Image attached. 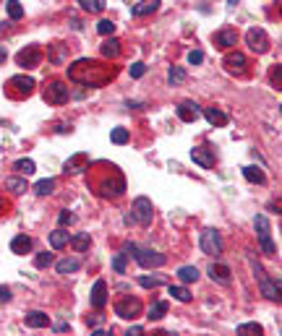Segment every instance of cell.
Listing matches in <instances>:
<instances>
[{"mask_svg": "<svg viewBox=\"0 0 282 336\" xmlns=\"http://www.w3.org/2000/svg\"><path fill=\"white\" fill-rule=\"evenodd\" d=\"M134 253V258L139 261V266L141 268H160V266H165V256L162 253H157V250H151V248H139V245H134V242H128L125 245V256H131Z\"/></svg>", "mask_w": 282, "mask_h": 336, "instance_id": "cell-3", "label": "cell"}, {"mask_svg": "<svg viewBox=\"0 0 282 336\" xmlns=\"http://www.w3.org/2000/svg\"><path fill=\"white\" fill-rule=\"evenodd\" d=\"M235 42H238V32H235V29H222V32L214 34V44H217L220 50H230Z\"/></svg>", "mask_w": 282, "mask_h": 336, "instance_id": "cell-17", "label": "cell"}, {"mask_svg": "<svg viewBox=\"0 0 282 336\" xmlns=\"http://www.w3.org/2000/svg\"><path fill=\"white\" fill-rule=\"evenodd\" d=\"M3 211H6V198L0 195V214H3Z\"/></svg>", "mask_w": 282, "mask_h": 336, "instance_id": "cell-57", "label": "cell"}, {"mask_svg": "<svg viewBox=\"0 0 282 336\" xmlns=\"http://www.w3.org/2000/svg\"><path fill=\"white\" fill-rule=\"evenodd\" d=\"M16 63L21 65V68H37V65L42 63V50L34 47V44H29V47H24L16 55Z\"/></svg>", "mask_w": 282, "mask_h": 336, "instance_id": "cell-12", "label": "cell"}, {"mask_svg": "<svg viewBox=\"0 0 282 336\" xmlns=\"http://www.w3.org/2000/svg\"><path fill=\"white\" fill-rule=\"evenodd\" d=\"M204 118L212 123V125H227V112H222V109H217V107H207L204 109Z\"/></svg>", "mask_w": 282, "mask_h": 336, "instance_id": "cell-25", "label": "cell"}, {"mask_svg": "<svg viewBox=\"0 0 282 336\" xmlns=\"http://www.w3.org/2000/svg\"><path fill=\"white\" fill-rule=\"evenodd\" d=\"M0 3H3V0H0Z\"/></svg>", "mask_w": 282, "mask_h": 336, "instance_id": "cell-58", "label": "cell"}, {"mask_svg": "<svg viewBox=\"0 0 282 336\" xmlns=\"http://www.w3.org/2000/svg\"><path fill=\"white\" fill-rule=\"evenodd\" d=\"M222 63H225L227 73H235V76H243L246 73V65H248V60H246L243 52H227Z\"/></svg>", "mask_w": 282, "mask_h": 336, "instance_id": "cell-13", "label": "cell"}, {"mask_svg": "<svg viewBox=\"0 0 282 336\" xmlns=\"http://www.w3.org/2000/svg\"><path fill=\"white\" fill-rule=\"evenodd\" d=\"M34 78L32 76H13V78H8V83H6V94L11 97V99H24V97H29L32 92H34Z\"/></svg>", "mask_w": 282, "mask_h": 336, "instance_id": "cell-5", "label": "cell"}, {"mask_svg": "<svg viewBox=\"0 0 282 336\" xmlns=\"http://www.w3.org/2000/svg\"><path fill=\"white\" fill-rule=\"evenodd\" d=\"M222 248H225V245H222V235L220 232H217V230H204L201 232V250L207 253V256H222Z\"/></svg>", "mask_w": 282, "mask_h": 336, "instance_id": "cell-10", "label": "cell"}, {"mask_svg": "<svg viewBox=\"0 0 282 336\" xmlns=\"http://www.w3.org/2000/svg\"><path fill=\"white\" fill-rule=\"evenodd\" d=\"M167 295H172V300H178V302H191V292H188L186 287H172L170 284Z\"/></svg>", "mask_w": 282, "mask_h": 336, "instance_id": "cell-36", "label": "cell"}, {"mask_svg": "<svg viewBox=\"0 0 282 336\" xmlns=\"http://www.w3.org/2000/svg\"><path fill=\"white\" fill-rule=\"evenodd\" d=\"M45 102L47 104H66L68 102V83H63V81H50L47 86H45Z\"/></svg>", "mask_w": 282, "mask_h": 336, "instance_id": "cell-9", "label": "cell"}, {"mask_svg": "<svg viewBox=\"0 0 282 336\" xmlns=\"http://www.w3.org/2000/svg\"><path fill=\"white\" fill-rule=\"evenodd\" d=\"M55 180H53V177H45V180H39L37 185H34V190H37V195H50L53 190H55Z\"/></svg>", "mask_w": 282, "mask_h": 336, "instance_id": "cell-35", "label": "cell"}, {"mask_svg": "<svg viewBox=\"0 0 282 336\" xmlns=\"http://www.w3.org/2000/svg\"><path fill=\"white\" fill-rule=\"evenodd\" d=\"M123 221H125V224H134V221H136V216H134V211H128V214L123 216Z\"/></svg>", "mask_w": 282, "mask_h": 336, "instance_id": "cell-52", "label": "cell"}, {"mask_svg": "<svg viewBox=\"0 0 282 336\" xmlns=\"http://www.w3.org/2000/svg\"><path fill=\"white\" fill-rule=\"evenodd\" d=\"M6 190H11V193H24L27 190V180H24V177H6Z\"/></svg>", "mask_w": 282, "mask_h": 336, "instance_id": "cell-34", "label": "cell"}, {"mask_svg": "<svg viewBox=\"0 0 282 336\" xmlns=\"http://www.w3.org/2000/svg\"><path fill=\"white\" fill-rule=\"evenodd\" d=\"M97 32H99L102 37H113V34H115V24H113L110 18H102L99 24H97Z\"/></svg>", "mask_w": 282, "mask_h": 336, "instance_id": "cell-40", "label": "cell"}, {"mask_svg": "<svg viewBox=\"0 0 282 336\" xmlns=\"http://www.w3.org/2000/svg\"><path fill=\"white\" fill-rule=\"evenodd\" d=\"M188 63H191V65L204 63V52H201V50H191V52H188Z\"/></svg>", "mask_w": 282, "mask_h": 336, "instance_id": "cell-47", "label": "cell"}, {"mask_svg": "<svg viewBox=\"0 0 282 336\" xmlns=\"http://www.w3.org/2000/svg\"><path fill=\"white\" fill-rule=\"evenodd\" d=\"M160 3H162V0H141V3H136V6L131 8V13H134L136 18H141V16H151L155 11H160Z\"/></svg>", "mask_w": 282, "mask_h": 336, "instance_id": "cell-20", "label": "cell"}, {"mask_svg": "<svg viewBox=\"0 0 282 336\" xmlns=\"http://www.w3.org/2000/svg\"><path fill=\"white\" fill-rule=\"evenodd\" d=\"M79 6L86 11V13H102L105 11V0H79Z\"/></svg>", "mask_w": 282, "mask_h": 336, "instance_id": "cell-33", "label": "cell"}, {"mask_svg": "<svg viewBox=\"0 0 282 336\" xmlns=\"http://www.w3.org/2000/svg\"><path fill=\"white\" fill-rule=\"evenodd\" d=\"M253 227H256V232H259V242H262V250H264L267 256H274V253H277V248H274V242H272L269 219H267L264 214H259V216L253 219Z\"/></svg>", "mask_w": 282, "mask_h": 336, "instance_id": "cell-6", "label": "cell"}, {"mask_svg": "<svg viewBox=\"0 0 282 336\" xmlns=\"http://www.w3.org/2000/svg\"><path fill=\"white\" fill-rule=\"evenodd\" d=\"M66 328H68V323H63V321H60V323H55V331H66Z\"/></svg>", "mask_w": 282, "mask_h": 336, "instance_id": "cell-56", "label": "cell"}, {"mask_svg": "<svg viewBox=\"0 0 282 336\" xmlns=\"http://www.w3.org/2000/svg\"><path fill=\"white\" fill-rule=\"evenodd\" d=\"M191 159L196 162L199 167H204V170H212V167H214V154H212V149H207V146L191 149Z\"/></svg>", "mask_w": 282, "mask_h": 336, "instance_id": "cell-15", "label": "cell"}, {"mask_svg": "<svg viewBox=\"0 0 282 336\" xmlns=\"http://www.w3.org/2000/svg\"><path fill=\"white\" fill-rule=\"evenodd\" d=\"M105 305H107V284H105V279H97L92 287V307L102 310Z\"/></svg>", "mask_w": 282, "mask_h": 336, "instance_id": "cell-16", "label": "cell"}, {"mask_svg": "<svg viewBox=\"0 0 282 336\" xmlns=\"http://www.w3.org/2000/svg\"><path fill=\"white\" fill-rule=\"evenodd\" d=\"M113 268H115V274H125V253H118L113 258Z\"/></svg>", "mask_w": 282, "mask_h": 336, "instance_id": "cell-46", "label": "cell"}, {"mask_svg": "<svg viewBox=\"0 0 282 336\" xmlns=\"http://www.w3.org/2000/svg\"><path fill=\"white\" fill-rule=\"evenodd\" d=\"M102 55H105V58H110V60H115V58L120 55V39H115V37L105 39V44H102Z\"/></svg>", "mask_w": 282, "mask_h": 336, "instance_id": "cell-28", "label": "cell"}, {"mask_svg": "<svg viewBox=\"0 0 282 336\" xmlns=\"http://www.w3.org/2000/svg\"><path fill=\"white\" fill-rule=\"evenodd\" d=\"M251 268H253V274H256V279H259L262 295H264L267 300H272V302H279V279L272 282V279L267 276V271H264V266H262V263H256L253 258H251Z\"/></svg>", "mask_w": 282, "mask_h": 336, "instance_id": "cell-4", "label": "cell"}, {"mask_svg": "<svg viewBox=\"0 0 282 336\" xmlns=\"http://www.w3.org/2000/svg\"><path fill=\"white\" fill-rule=\"evenodd\" d=\"M272 83H274V86L279 89V65H277V68L272 71Z\"/></svg>", "mask_w": 282, "mask_h": 336, "instance_id": "cell-50", "label": "cell"}, {"mask_svg": "<svg viewBox=\"0 0 282 336\" xmlns=\"http://www.w3.org/2000/svg\"><path fill=\"white\" fill-rule=\"evenodd\" d=\"M125 107H128V109H139V107H141V102H131V99H128V102H125Z\"/></svg>", "mask_w": 282, "mask_h": 336, "instance_id": "cell-53", "label": "cell"}, {"mask_svg": "<svg viewBox=\"0 0 282 336\" xmlns=\"http://www.w3.org/2000/svg\"><path fill=\"white\" fill-rule=\"evenodd\" d=\"M186 78H188V73H186V68H181V65H172V68H170V73H167V81H170L172 86L183 83Z\"/></svg>", "mask_w": 282, "mask_h": 336, "instance_id": "cell-32", "label": "cell"}, {"mask_svg": "<svg viewBox=\"0 0 282 336\" xmlns=\"http://www.w3.org/2000/svg\"><path fill=\"white\" fill-rule=\"evenodd\" d=\"M141 300H136V297H123V300H118L115 302V316L118 318H123V321H134V318H139L141 316Z\"/></svg>", "mask_w": 282, "mask_h": 336, "instance_id": "cell-7", "label": "cell"}, {"mask_svg": "<svg viewBox=\"0 0 282 336\" xmlns=\"http://www.w3.org/2000/svg\"><path fill=\"white\" fill-rule=\"evenodd\" d=\"M131 211H134V216H136V221L141 224V227H149L151 219H155V206H151V201H149L146 195H139V198L134 201Z\"/></svg>", "mask_w": 282, "mask_h": 336, "instance_id": "cell-8", "label": "cell"}, {"mask_svg": "<svg viewBox=\"0 0 282 336\" xmlns=\"http://www.w3.org/2000/svg\"><path fill=\"white\" fill-rule=\"evenodd\" d=\"M141 331H144L141 326H131V328H128V336H131V333H141Z\"/></svg>", "mask_w": 282, "mask_h": 336, "instance_id": "cell-55", "label": "cell"}, {"mask_svg": "<svg viewBox=\"0 0 282 336\" xmlns=\"http://www.w3.org/2000/svg\"><path fill=\"white\" fill-rule=\"evenodd\" d=\"M11 297H13V295H11V289L0 284V302H11Z\"/></svg>", "mask_w": 282, "mask_h": 336, "instance_id": "cell-49", "label": "cell"}, {"mask_svg": "<svg viewBox=\"0 0 282 336\" xmlns=\"http://www.w3.org/2000/svg\"><path fill=\"white\" fill-rule=\"evenodd\" d=\"M13 170H18L21 175H34V172H37V164H34L32 159H18V162L13 164Z\"/></svg>", "mask_w": 282, "mask_h": 336, "instance_id": "cell-39", "label": "cell"}, {"mask_svg": "<svg viewBox=\"0 0 282 336\" xmlns=\"http://www.w3.org/2000/svg\"><path fill=\"white\" fill-rule=\"evenodd\" d=\"M246 44H248V47H251L253 52L264 55V52L269 50V37H267V32H264V29L251 26V29L246 32Z\"/></svg>", "mask_w": 282, "mask_h": 336, "instance_id": "cell-11", "label": "cell"}, {"mask_svg": "<svg viewBox=\"0 0 282 336\" xmlns=\"http://www.w3.org/2000/svg\"><path fill=\"white\" fill-rule=\"evenodd\" d=\"M53 261H55V258H53V253H47V250H45V253H37L34 266H37V268H47V266H53Z\"/></svg>", "mask_w": 282, "mask_h": 336, "instance_id": "cell-41", "label": "cell"}, {"mask_svg": "<svg viewBox=\"0 0 282 336\" xmlns=\"http://www.w3.org/2000/svg\"><path fill=\"white\" fill-rule=\"evenodd\" d=\"M199 115H201V109H199L196 102H183V104L178 107V118H181L183 123H193Z\"/></svg>", "mask_w": 282, "mask_h": 336, "instance_id": "cell-19", "label": "cell"}, {"mask_svg": "<svg viewBox=\"0 0 282 336\" xmlns=\"http://www.w3.org/2000/svg\"><path fill=\"white\" fill-rule=\"evenodd\" d=\"M68 240H71V235L66 232V227H58L55 232H50V245L55 250H63L68 245Z\"/></svg>", "mask_w": 282, "mask_h": 336, "instance_id": "cell-24", "label": "cell"}, {"mask_svg": "<svg viewBox=\"0 0 282 336\" xmlns=\"http://www.w3.org/2000/svg\"><path fill=\"white\" fill-rule=\"evenodd\" d=\"M68 245H71L73 250L84 253V250H89V245H92V237H89V232H79V235H73V237L68 240Z\"/></svg>", "mask_w": 282, "mask_h": 336, "instance_id": "cell-27", "label": "cell"}, {"mask_svg": "<svg viewBox=\"0 0 282 336\" xmlns=\"http://www.w3.org/2000/svg\"><path fill=\"white\" fill-rule=\"evenodd\" d=\"M24 323L29 328H45V326H50V316H47V313H42V310H32V313H27V316H24Z\"/></svg>", "mask_w": 282, "mask_h": 336, "instance_id": "cell-18", "label": "cell"}, {"mask_svg": "<svg viewBox=\"0 0 282 336\" xmlns=\"http://www.w3.org/2000/svg\"><path fill=\"white\" fill-rule=\"evenodd\" d=\"M144 73H146V65L144 63H134L131 65V78H141Z\"/></svg>", "mask_w": 282, "mask_h": 336, "instance_id": "cell-48", "label": "cell"}, {"mask_svg": "<svg viewBox=\"0 0 282 336\" xmlns=\"http://www.w3.org/2000/svg\"><path fill=\"white\" fill-rule=\"evenodd\" d=\"M178 279H181L183 284L196 282V279H199V268H196V266H181V268H178Z\"/></svg>", "mask_w": 282, "mask_h": 336, "instance_id": "cell-30", "label": "cell"}, {"mask_svg": "<svg viewBox=\"0 0 282 336\" xmlns=\"http://www.w3.org/2000/svg\"><path fill=\"white\" fill-rule=\"evenodd\" d=\"M209 276L214 282H220V284H230V266H225V263H212L209 266Z\"/></svg>", "mask_w": 282, "mask_h": 336, "instance_id": "cell-22", "label": "cell"}, {"mask_svg": "<svg viewBox=\"0 0 282 336\" xmlns=\"http://www.w3.org/2000/svg\"><path fill=\"white\" fill-rule=\"evenodd\" d=\"M6 8H8V16L13 21H18L21 16H24V6H21L18 0H6Z\"/></svg>", "mask_w": 282, "mask_h": 336, "instance_id": "cell-38", "label": "cell"}, {"mask_svg": "<svg viewBox=\"0 0 282 336\" xmlns=\"http://www.w3.org/2000/svg\"><path fill=\"white\" fill-rule=\"evenodd\" d=\"M73 221H76V216H73L68 209H63V211L58 214V227H71Z\"/></svg>", "mask_w": 282, "mask_h": 336, "instance_id": "cell-42", "label": "cell"}, {"mask_svg": "<svg viewBox=\"0 0 282 336\" xmlns=\"http://www.w3.org/2000/svg\"><path fill=\"white\" fill-rule=\"evenodd\" d=\"M55 130H58V133H71V125H66V123H58V125H55Z\"/></svg>", "mask_w": 282, "mask_h": 336, "instance_id": "cell-51", "label": "cell"}, {"mask_svg": "<svg viewBox=\"0 0 282 336\" xmlns=\"http://www.w3.org/2000/svg\"><path fill=\"white\" fill-rule=\"evenodd\" d=\"M264 328L262 326H259V323H241V326H238V333H241V336H246V333H262Z\"/></svg>", "mask_w": 282, "mask_h": 336, "instance_id": "cell-43", "label": "cell"}, {"mask_svg": "<svg viewBox=\"0 0 282 336\" xmlns=\"http://www.w3.org/2000/svg\"><path fill=\"white\" fill-rule=\"evenodd\" d=\"M167 307H170V305H167L165 300L155 302V305L149 307V316H146V318H149V321H160V318H165V316H167Z\"/></svg>", "mask_w": 282, "mask_h": 336, "instance_id": "cell-31", "label": "cell"}, {"mask_svg": "<svg viewBox=\"0 0 282 336\" xmlns=\"http://www.w3.org/2000/svg\"><path fill=\"white\" fill-rule=\"evenodd\" d=\"M11 250H13L16 256H27V253L32 250V237H27V235H16V237L11 240Z\"/></svg>", "mask_w": 282, "mask_h": 336, "instance_id": "cell-23", "label": "cell"}, {"mask_svg": "<svg viewBox=\"0 0 282 336\" xmlns=\"http://www.w3.org/2000/svg\"><path fill=\"white\" fill-rule=\"evenodd\" d=\"M6 58H8V52H6L3 44H0V63H6Z\"/></svg>", "mask_w": 282, "mask_h": 336, "instance_id": "cell-54", "label": "cell"}, {"mask_svg": "<svg viewBox=\"0 0 282 336\" xmlns=\"http://www.w3.org/2000/svg\"><path fill=\"white\" fill-rule=\"evenodd\" d=\"M102 323H105V316H102L99 310L92 313V316H86V326H89V328H97V326H102Z\"/></svg>", "mask_w": 282, "mask_h": 336, "instance_id": "cell-45", "label": "cell"}, {"mask_svg": "<svg viewBox=\"0 0 282 336\" xmlns=\"http://www.w3.org/2000/svg\"><path fill=\"white\" fill-rule=\"evenodd\" d=\"M66 58H68V44H50L47 47V60L53 65H63Z\"/></svg>", "mask_w": 282, "mask_h": 336, "instance_id": "cell-21", "label": "cell"}, {"mask_svg": "<svg viewBox=\"0 0 282 336\" xmlns=\"http://www.w3.org/2000/svg\"><path fill=\"white\" fill-rule=\"evenodd\" d=\"M89 170V185L99 198H120L125 193V177L113 162H94L86 167Z\"/></svg>", "mask_w": 282, "mask_h": 336, "instance_id": "cell-1", "label": "cell"}, {"mask_svg": "<svg viewBox=\"0 0 282 336\" xmlns=\"http://www.w3.org/2000/svg\"><path fill=\"white\" fill-rule=\"evenodd\" d=\"M243 177H246V180L248 183H256V185H264L267 183V175H264V170L262 167H243Z\"/></svg>", "mask_w": 282, "mask_h": 336, "instance_id": "cell-26", "label": "cell"}, {"mask_svg": "<svg viewBox=\"0 0 282 336\" xmlns=\"http://www.w3.org/2000/svg\"><path fill=\"white\" fill-rule=\"evenodd\" d=\"M139 284H141L144 289H157V287H162V279H160V276H141Z\"/></svg>", "mask_w": 282, "mask_h": 336, "instance_id": "cell-44", "label": "cell"}, {"mask_svg": "<svg viewBox=\"0 0 282 336\" xmlns=\"http://www.w3.org/2000/svg\"><path fill=\"white\" fill-rule=\"evenodd\" d=\"M86 167H89V154L79 151V154H73V156H68V159H66V164H63V172H66V175H79V172H84Z\"/></svg>", "mask_w": 282, "mask_h": 336, "instance_id": "cell-14", "label": "cell"}, {"mask_svg": "<svg viewBox=\"0 0 282 336\" xmlns=\"http://www.w3.org/2000/svg\"><path fill=\"white\" fill-rule=\"evenodd\" d=\"M128 138H131L128 128H113V133H110V141H113V144H118V146L128 144Z\"/></svg>", "mask_w": 282, "mask_h": 336, "instance_id": "cell-37", "label": "cell"}, {"mask_svg": "<svg viewBox=\"0 0 282 336\" xmlns=\"http://www.w3.org/2000/svg\"><path fill=\"white\" fill-rule=\"evenodd\" d=\"M115 76L113 65H105L99 60H89V58H81L73 65H68V81L81 83V86H105L110 83Z\"/></svg>", "mask_w": 282, "mask_h": 336, "instance_id": "cell-2", "label": "cell"}, {"mask_svg": "<svg viewBox=\"0 0 282 336\" xmlns=\"http://www.w3.org/2000/svg\"><path fill=\"white\" fill-rule=\"evenodd\" d=\"M55 268H58V274H73V271L81 268V261L79 258H63V261L55 263Z\"/></svg>", "mask_w": 282, "mask_h": 336, "instance_id": "cell-29", "label": "cell"}]
</instances>
